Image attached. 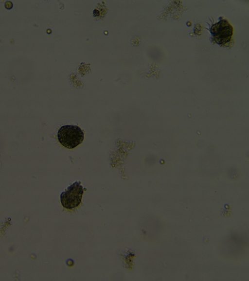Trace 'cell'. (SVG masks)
I'll return each instance as SVG.
<instances>
[{
	"label": "cell",
	"mask_w": 249,
	"mask_h": 281,
	"mask_svg": "<svg viewBox=\"0 0 249 281\" xmlns=\"http://www.w3.org/2000/svg\"><path fill=\"white\" fill-rule=\"evenodd\" d=\"M84 134L82 129L77 125H66L58 130L57 139L59 142L64 147L72 149L84 140Z\"/></svg>",
	"instance_id": "cell-1"
},
{
	"label": "cell",
	"mask_w": 249,
	"mask_h": 281,
	"mask_svg": "<svg viewBox=\"0 0 249 281\" xmlns=\"http://www.w3.org/2000/svg\"><path fill=\"white\" fill-rule=\"evenodd\" d=\"M83 193V188L80 182H74L60 195L62 206L69 209L77 207L81 202Z\"/></svg>",
	"instance_id": "cell-2"
},
{
	"label": "cell",
	"mask_w": 249,
	"mask_h": 281,
	"mask_svg": "<svg viewBox=\"0 0 249 281\" xmlns=\"http://www.w3.org/2000/svg\"><path fill=\"white\" fill-rule=\"evenodd\" d=\"M233 28L226 20H220L212 26L210 32L218 44L228 42L232 35Z\"/></svg>",
	"instance_id": "cell-3"
},
{
	"label": "cell",
	"mask_w": 249,
	"mask_h": 281,
	"mask_svg": "<svg viewBox=\"0 0 249 281\" xmlns=\"http://www.w3.org/2000/svg\"><path fill=\"white\" fill-rule=\"evenodd\" d=\"M99 15V12L97 10L95 9L93 11V15L94 16H98Z\"/></svg>",
	"instance_id": "cell-4"
}]
</instances>
